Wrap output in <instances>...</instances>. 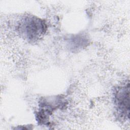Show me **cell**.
Returning a JSON list of instances; mask_svg holds the SVG:
<instances>
[{
	"instance_id": "cell-2",
	"label": "cell",
	"mask_w": 130,
	"mask_h": 130,
	"mask_svg": "<svg viewBox=\"0 0 130 130\" xmlns=\"http://www.w3.org/2000/svg\"><path fill=\"white\" fill-rule=\"evenodd\" d=\"M27 24H25V32L27 37L30 39H35L39 37L41 34L45 31V26L40 20L30 19L26 21Z\"/></svg>"
},
{
	"instance_id": "cell-1",
	"label": "cell",
	"mask_w": 130,
	"mask_h": 130,
	"mask_svg": "<svg viewBox=\"0 0 130 130\" xmlns=\"http://www.w3.org/2000/svg\"><path fill=\"white\" fill-rule=\"evenodd\" d=\"M129 83L119 87L115 94V102L117 110L124 118H129Z\"/></svg>"
}]
</instances>
